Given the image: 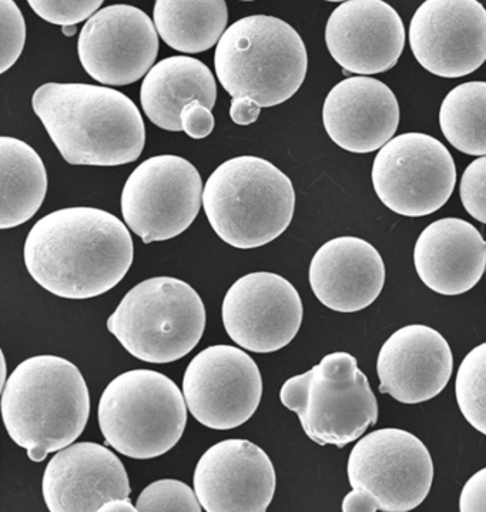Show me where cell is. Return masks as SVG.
I'll return each instance as SVG.
<instances>
[{
  "label": "cell",
  "mask_w": 486,
  "mask_h": 512,
  "mask_svg": "<svg viewBox=\"0 0 486 512\" xmlns=\"http://www.w3.org/2000/svg\"><path fill=\"white\" fill-rule=\"evenodd\" d=\"M203 192L199 170L189 160L172 155L144 160L123 187L124 222L143 243L172 240L199 216Z\"/></svg>",
  "instance_id": "cell-11"
},
{
  "label": "cell",
  "mask_w": 486,
  "mask_h": 512,
  "mask_svg": "<svg viewBox=\"0 0 486 512\" xmlns=\"http://www.w3.org/2000/svg\"><path fill=\"white\" fill-rule=\"evenodd\" d=\"M454 371L448 341L424 324L395 331L377 360L380 391L402 404H420L439 396Z\"/></svg>",
  "instance_id": "cell-19"
},
{
  "label": "cell",
  "mask_w": 486,
  "mask_h": 512,
  "mask_svg": "<svg viewBox=\"0 0 486 512\" xmlns=\"http://www.w3.org/2000/svg\"><path fill=\"white\" fill-rule=\"evenodd\" d=\"M89 416L85 378L63 357L28 358L10 374L2 390V418L9 437L35 463L75 443Z\"/></svg>",
  "instance_id": "cell-3"
},
{
  "label": "cell",
  "mask_w": 486,
  "mask_h": 512,
  "mask_svg": "<svg viewBox=\"0 0 486 512\" xmlns=\"http://www.w3.org/2000/svg\"><path fill=\"white\" fill-rule=\"evenodd\" d=\"M137 511L142 512H200L196 491L179 480H160L144 488L137 498Z\"/></svg>",
  "instance_id": "cell-28"
},
{
  "label": "cell",
  "mask_w": 486,
  "mask_h": 512,
  "mask_svg": "<svg viewBox=\"0 0 486 512\" xmlns=\"http://www.w3.org/2000/svg\"><path fill=\"white\" fill-rule=\"evenodd\" d=\"M385 263L360 237L344 236L323 244L310 264V286L321 304L338 313H357L380 297Z\"/></svg>",
  "instance_id": "cell-21"
},
{
  "label": "cell",
  "mask_w": 486,
  "mask_h": 512,
  "mask_svg": "<svg viewBox=\"0 0 486 512\" xmlns=\"http://www.w3.org/2000/svg\"><path fill=\"white\" fill-rule=\"evenodd\" d=\"M77 53L90 78L103 85H132L153 68L159 32L142 9L107 6L87 19L77 40Z\"/></svg>",
  "instance_id": "cell-15"
},
{
  "label": "cell",
  "mask_w": 486,
  "mask_h": 512,
  "mask_svg": "<svg viewBox=\"0 0 486 512\" xmlns=\"http://www.w3.org/2000/svg\"><path fill=\"white\" fill-rule=\"evenodd\" d=\"M0 229L29 222L48 193V172L33 147L15 137H0Z\"/></svg>",
  "instance_id": "cell-24"
},
{
  "label": "cell",
  "mask_w": 486,
  "mask_h": 512,
  "mask_svg": "<svg viewBox=\"0 0 486 512\" xmlns=\"http://www.w3.org/2000/svg\"><path fill=\"white\" fill-rule=\"evenodd\" d=\"M183 394L191 416L201 426L233 430L256 414L263 397V377L246 351L219 344L190 361Z\"/></svg>",
  "instance_id": "cell-12"
},
{
  "label": "cell",
  "mask_w": 486,
  "mask_h": 512,
  "mask_svg": "<svg viewBox=\"0 0 486 512\" xmlns=\"http://www.w3.org/2000/svg\"><path fill=\"white\" fill-rule=\"evenodd\" d=\"M43 500L52 512H100L109 501L132 493L119 457L105 445L77 443L63 448L43 474Z\"/></svg>",
  "instance_id": "cell-18"
},
{
  "label": "cell",
  "mask_w": 486,
  "mask_h": 512,
  "mask_svg": "<svg viewBox=\"0 0 486 512\" xmlns=\"http://www.w3.org/2000/svg\"><path fill=\"white\" fill-rule=\"evenodd\" d=\"M455 396L465 420L486 435V341L462 360L455 378Z\"/></svg>",
  "instance_id": "cell-27"
},
{
  "label": "cell",
  "mask_w": 486,
  "mask_h": 512,
  "mask_svg": "<svg viewBox=\"0 0 486 512\" xmlns=\"http://www.w3.org/2000/svg\"><path fill=\"white\" fill-rule=\"evenodd\" d=\"M281 404L294 411L304 433L325 447L358 440L378 421V401L357 358L345 351L327 354L280 391Z\"/></svg>",
  "instance_id": "cell-8"
},
{
  "label": "cell",
  "mask_w": 486,
  "mask_h": 512,
  "mask_svg": "<svg viewBox=\"0 0 486 512\" xmlns=\"http://www.w3.org/2000/svg\"><path fill=\"white\" fill-rule=\"evenodd\" d=\"M105 0H28L33 12L52 23L69 26L92 18Z\"/></svg>",
  "instance_id": "cell-30"
},
{
  "label": "cell",
  "mask_w": 486,
  "mask_h": 512,
  "mask_svg": "<svg viewBox=\"0 0 486 512\" xmlns=\"http://www.w3.org/2000/svg\"><path fill=\"white\" fill-rule=\"evenodd\" d=\"M408 35L417 62L439 78H464L486 62V9L478 0H425Z\"/></svg>",
  "instance_id": "cell-14"
},
{
  "label": "cell",
  "mask_w": 486,
  "mask_h": 512,
  "mask_svg": "<svg viewBox=\"0 0 486 512\" xmlns=\"http://www.w3.org/2000/svg\"><path fill=\"white\" fill-rule=\"evenodd\" d=\"M459 196L469 216L486 224V156L474 160L465 169L459 183Z\"/></svg>",
  "instance_id": "cell-31"
},
{
  "label": "cell",
  "mask_w": 486,
  "mask_h": 512,
  "mask_svg": "<svg viewBox=\"0 0 486 512\" xmlns=\"http://www.w3.org/2000/svg\"><path fill=\"white\" fill-rule=\"evenodd\" d=\"M224 329L234 343L257 354L287 347L303 323V301L296 287L268 271L246 274L223 300Z\"/></svg>",
  "instance_id": "cell-13"
},
{
  "label": "cell",
  "mask_w": 486,
  "mask_h": 512,
  "mask_svg": "<svg viewBox=\"0 0 486 512\" xmlns=\"http://www.w3.org/2000/svg\"><path fill=\"white\" fill-rule=\"evenodd\" d=\"M325 43L335 62L358 76L378 75L397 65L405 28L384 0H347L331 13Z\"/></svg>",
  "instance_id": "cell-17"
},
{
  "label": "cell",
  "mask_w": 486,
  "mask_h": 512,
  "mask_svg": "<svg viewBox=\"0 0 486 512\" xmlns=\"http://www.w3.org/2000/svg\"><path fill=\"white\" fill-rule=\"evenodd\" d=\"M180 123L187 136L199 140L211 135L216 122L211 109L196 99L183 107Z\"/></svg>",
  "instance_id": "cell-32"
},
{
  "label": "cell",
  "mask_w": 486,
  "mask_h": 512,
  "mask_svg": "<svg viewBox=\"0 0 486 512\" xmlns=\"http://www.w3.org/2000/svg\"><path fill=\"white\" fill-rule=\"evenodd\" d=\"M0 26H2V50L0 73H6L20 58L26 43V23L23 13L13 0H0Z\"/></svg>",
  "instance_id": "cell-29"
},
{
  "label": "cell",
  "mask_w": 486,
  "mask_h": 512,
  "mask_svg": "<svg viewBox=\"0 0 486 512\" xmlns=\"http://www.w3.org/2000/svg\"><path fill=\"white\" fill-rule=\"evenodd\" d=\"M136 505H133L132 500L127 498H116V500L109 501L100 508V512H136Z\"/></svg>",
  "instance_id": "cell-35"
},
{
  "label": "cell",
  "mask_w": 486,
  "mask_h": 512,
  "mask_svg": "<svg viewBox=\"0 0 486 512\" xmlns=\"http://www.w3.org/2000/svg\"><path fill=\"white\" fill-rule=\"evenodd\" d=\"M414 264L429 290L441 296H461L485 274L486 240L467 220H437L418 237Z\"/></svg>",
  "instance_id": "cell-22"
},
{
  "label": "cell",
  "mask_w": 486,
  "mask_h": 512,
  "mask_svg": "<svg viewBox=\"0 0 486 512\" xmlns=\"http://www.w3.org/2000/svg\"><path fill=\"white\" fill-rule=\"evenodd\" d=\"M97 417L106 444L117 453L152 460L182 440L187 403L172 378L159 371L130 370L105 388Z\"/></svg>",
  "instance_id": "cell-7"
},
{
  "label": "cell",
  "mask_w": 486,
  "mask_h": 512,
  "mask_svg": "<svg viewBox=\"0 0 486 512\" xmlns=\"http://www.w3.org/2000/svg\"><path fill=\"white\" fill-rule=\"evenodd\" d=\"M194 491L207 512H264L277 477L266 451L248 440H224L201 455Z\"/></svg>",
  "instance_id": "cell-16"
},
{
  "label": "cell",
  "mask_w": 486,
  "mask_h": 512,
  "mask_svg": "<svg viewBox=\"0 0 486 512\" xmlns=\"http://www.w3.org/2000/svg\"><path fill=\"white\" fill-rule=\"evenodd\" d=\"M325 2H347V0H325Z\"/></svg>",
  "instance_id": "cell-37"
},
{
  "label": "cell",
  "mask_w": 486,
  "mask_h": 512,
  "mask_svg": "<svg viewBox=\"0 0 486 512\" xmlns=\"http://www.w3.org/2000/svg\"><path fill=\"white\" fill-rule=\"evenodd\" d=\"M261 106L250 97H233L230 106V117L236 125H253L260 117Z\"/></svg>",
  "instance_id": "cell-34"
},
{
  "label": "cell",
  "mask_w": 486,
  "mask_h": 512,
  "mask_svg": "<svg viewBox=\"0 0 486 512\" xmlns=\"http://www.w3.org/2000/svg\"><path fill=\"white\" fill-rule=\"evenodd\" d=\"M132 236L115 214L67 207L42 217L23 249L32 279L60 299L87 300L115 289L132 267Z\"/></svg>",
  "instance_id": "cell-1"
},
{
  "label": "cell",
  "mask_w": 486,
  "mask_h": 512,
  "mask_svg": "<svg viewBox=\"0 0 486 512\" xmlns=\"http://www.w3.org/2000/svg\"><path fill=\"white\" fill-rule=\"evenodd\" d=\"M62 32L63 35L67 36V38H70V36L76 35L77 25L62 26Z\"/></svg>",
  "instance_id": "cell-36"
},
{
  "label": "cell",
  "mask_w": 486,
  "mask_h": 512,
  "mask_svg": "<svg viewBox=\"0 0 486 512\" xmlns=\"http://www.w3.org/2000/svg\"><path fill=\"white\" fill-rule=\"evenodd\" d=\"M439 126L459 152L486 156V82L454 87L439 109Z\"/></svg>",
  "instance_id": "cell-26"
},
{
  "label": "cell",
  "mask_w": 486,
  "mask_h": 512,
  "mask_svg": "<svg viewBox=\"0 0 486 512\" xmlns=\"http://www.w3.org/2000/svg\"><path fill=\"white\" fill-rule=\"evenodd\" d=\"M206 307L189 283L153 277L134 286L107 319V330L139 360L167 364L190 354L206 330Z\"/></svg>",
  "instance_id": "cell-6"
},
{
  "label": "cell",
  "mask_w": 486,
  "mask_h": 512,
  "mask_svg": "<svg viewBox=\"0 0 486 512\" xmlns=\"http://www.w3.org/2000/svg\"><path fill=\"white\" fill-rule=\"evenodd\" d=\"M153 22L167 46L183 53L206 52L227 30L226 0H156Z\"/></svg>",
  "instance_id": "cell-25"
},
{
  "label": "cell",
  "mask_w": 486,
  "mask_h": 512,
  "mask_svg": "<svg viewBox=\"0 0 486 512\" xmlns=\"http://www.w3.org/2000/svg\"><path fill=\"white\" fill-rule=\"evenodd\" d=\"M459 511L486 512V467L472 475L462 488Z\"/></svg>",
  "instance_id": "cell-33"
},
{
  "label": "cell",
  "mask_w": 486,
  "mask_h": 512,
  "mask_svg": "<svg viewBox=\"0 0 486 512\" xmlns=\"http://www.w3.org/2000/svg\"><path fill=\"white\" fill-rule=\"evenodd\" d=\"M217 78L233 97H250L261 107L286 103L303 86L307 49L293 26L274 16L237 20L214 52Z\"/></svg>",
  "instance_id": "cell-5"
},
{
  "label": "cell",
  "mask_w": 486,
  "mask_h": 512,
  "mask_svg": "<svg viewBox=\"0 0 486 512\" xmlns=\"http://www.w3.org/2000/svg\"><path fill=\"white\" fill-rule=\"evenodd\" d=\"M241 2H254V0H241Z\"/></svg>",
  "instance_id": "cell-38"
},
{
  "label": "cell",
  "mask_w": 486,
  "mask_h": 512,
  "mask_svg": "<svg viewBox=\"0 0 486 512\" xmlns=\"http://www.w3.org/2000/svg\"><path fill=\"white\" fill-rule=\"evenodd\" d=\"M325 132L351 153L380 150L397 133L400 105L381 80L354 76L335 85L323 106Z\"/></svg>",
  "instance_id": "cell-20"
},
{
  "label": "cell",
  "mask_w": 486,
  "mask_h": 512,
  "mask_svg": "<svg viewBox=\"0 0 486 512\" xmlns=\"http://www.w3.org/2000/svg\"><path fill=\"white\" fill-rule=\"evenodd\" d=\"M371 179L378 199L392 212L425 217L447 204L457 183V167L435 137L404 133L378 150Z\"/></svg>",
  "instance_id": "cell-10"
},
{
  "label": "cell",
  "mask_w": 486,
  "mask_h": 512,
  "mask_svg": "<svg viewBox=\"0 0 486 512\" xmlns=\"http://www.w3.org/2000/svg\"><path fill=\"white\" fill-rule=\"evenodd\" d=\"M203 207L224 243L241 250L258 249L286 232L296 210V192L290 177L273 163L240 156L211 174Z\"/></svg>",
  "instance_id": "cell-4"
},
{
  "label": "cell",
  "mask_w": 486,
  "mask_h": 512,
  "mask_svg": "<svg viewBox=\"0 0 486 512\" xmlns=\"http://www.w3.org/2000/svg\"><path fill=\"white\" fill-rule=\"evenodd\" d=\"M347 474L353 491L344 497V512H407L428 497L434 463L417 435L381 428L354 445Z\"/></svg>",
  "instance_id": "cell-9"
},
{
  "label": "cell",
  "mask_w": 486,
  "mask_h": 512,
  "mask_svg": "<svg viewBox=\"0 0 486 512\" xmlns=\"http://www.w3.org/2000/svg\"><path fill=\"white\" fill-rule=\"evenodd\" d=\"M32 107L69 165L122 166L142 156L146 127L122 92L85 83H46Z\"/></svg>",
  "instance_id": "cell-2"
},
{
  "label": "cell",
  "mask_w": 486,
  "mask_h": 512,
  "mask_svg": "<svg viewBox=\"0 0 486 512\" xmlns=\"http://www.w3.org/2000/svg\"><path fill=\"white\" fill-rule=\"evenodd\" d=\"M196 99L213 109L217 85L211 70L189 56H172L154 65L140 90L143 110L150 122L169 132H182L183 107Z\"/></svg>",
  "instance_id": "cell-23"
}]
</instances>
